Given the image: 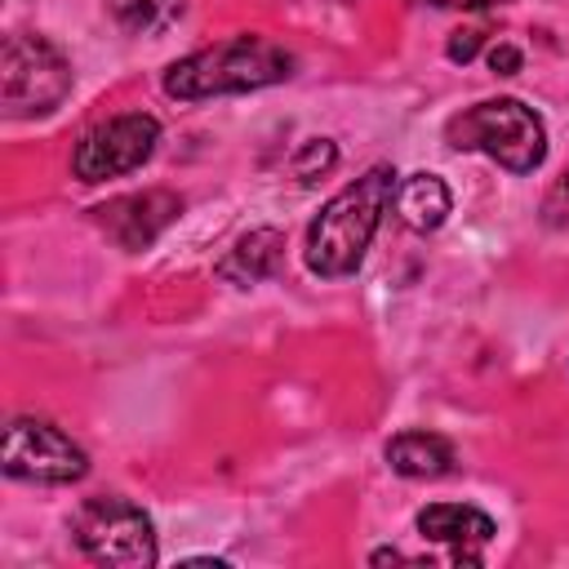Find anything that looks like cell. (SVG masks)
Returning a JSON list of instances; mask_svg holds the SVG:
<instances>
[{
    "mask_svg": "<svg viewBox=\"0 0 569 569\" xmlns=\"http://www.w3.org/2000/svg\"><path fill=\"white\" fill-rule=\"evenodd\" d=\"M107 9L129 36H160L182 18V0H107Z\"/></svg>",
    "mask_w": 569,
    "mask_h": 569,
    "instance_id": "obj_13",
    "label": "cell"
},
{
    "mask_svg": "<svg viewBox=\"0 0 569 569\" xmlns=\"http://www.w3.org/2000/svg\"><path fill=\"white\" fill-rule=\"evenodd\" d=\"M520 62H525V58H520V49H516V44H493V49H489V67H493L498 76H516V71H520Z\"/></svg>",
    "mask_w": 569,
    "mask_h": 569,
    "instance_id": "obj_17",
    "label": "cell"
},
{
    "mask_svg": "<svg viewBox=\"0 0 569 569\" xmlns=\"http://www.w3.org/2000/svg\"><path fill=\"white\" fill-rule=\"evenodd\" d=\"M71 533L80 542V551L93 560V565H111V569H147L156 565V529H151V516L120 498V493H102V498H89L80 502L76 520H71Z\"/></svg>",
    "mask_w": 569,
    "mask_h": 569,
    "instance_id": "obj_4",
    "label": "cell"
},
{
    "mask_svg": "<svg viewBox=\"0 0 569 569\" xmlns=\"http://www.w3.org/2000/svg\"><path fill=\"white\" fill-rule=\"evenodd\" d=\"M280 258H284V236H280L276 227H253V231L240 236V240L231 244V253L218 262V276H222L227 284L249 289V284L276 276Z\"/></svg>",
    "mask_w": 569,
    "mask_h": 569,
    "instance_id": "obj_10",
    "label": "cell"
},
{
    "mask_svg": "<svg viewBox=\"0 0 569 569\" xmlns=\"http://www.w3.org/2000/svg\"><path fill=\"white\" fill-rule=\"evenodd\" d=\"M178 213H182V200L173 191H133V196H116V200L98 204L93 222L120 249H147Z\"/></svg>",
    "mask_w": 569,
    "mask_h": 569,
    "instance_id": "obj_8",
    "label": "cell"
},
{
    "mask_svg": "<svg viewBox=\"0 0 569 569\" xmlns=\"http://www.w3.org/2000/svg\"><path fill=\"white\" fill-rule=\"evenodd\" d=\"M156 142H160L156 116L124 111V116H111V120L93 124L76 142L71 169H76L80 182H107V178H120V173H133L138 164H147Z\"/></svg>",
    "mask_w": 569,
    "mask_h": 569,
    "instance_id": "obj_7",
    "label": "cell"
},
{
    "mask_svg": "<svg viewBox=\"0 0 569 569\" xmlns=\"http://www.w3.org/2000/svg\"><path fill=\"white\" fill-rule=\"evenodd\" d=\"M396 169L391 164H373L365 169L356 182H347L311 222L307 231V267L325 280L351 276L365 262V249L396 196Z\"/></svg>",
    "mask_w": 569,
    "mask_h": 569,
    "instance_id": "obj_1",
    "label": "cell"
},
{
    "mask_svg": "<svg viewBox=\"0 0 569 569\" xmlns=\"http://www.w3.org/2000/svg\"><path fill=\"white\" fill-rule=\"evenodd\" d=\"M293 76V53L267 36H236L213 49L187 53L164 71V93L196 102L218 93H249Z\"/></svg>",
    "mask_w": 569,
    "mask_h": 569,
    "instance_id": "obj_2",
    "label": "cell"
},
{
    "mask_svg": "<svg viewBox=\"0 0 569 569\" xmlns=\"http://www.w3.org/2000/svg\"><path fill=\"white\" fill-rule=\"evenodd\" d=\"M413 525H418V533H422L427 542L453 547V560H458V565H480V560H485L480 547L498 533L493 520H489L480 507H467V502H431V507L418 511Z\"/></svg>",
    "mask_w": 569,
    "mask_h": 569,
    "instance_id": "obj_9",
    "label": "cell"
},
{
    "mask_svg": "<svg viewBox=\"0 0 569 569\" xmlns=\"http://www.w3.org/2000/svg\"><path fill=\"white\" fill-rule=\"evenodd\" d=\"M4 471L13 480L71 485V480H84L89 453L44 418H13L4 427Z\"/></svg>",
    "mask_w": 569,
    "mask_h": 569,
    "instance_id": "obj_6",
    "label": "cell"
},
{
    "mask_svg": "<svg viewBox=\"0 0 569 569\" xmlns=\"http://www.w3.org/2000/svg\"><path fill=\"white\" fill-rule=\"evenodd\" d=\"M391 204H396V218H400L409 231H436V227L449 218L453 196H449L445 178H436V173H409V178L396 182Z\"/></svg>",
    "mask_w": 569,
    "mask_h": 569,
    "instance_id": "obj_11",
    "label": "cell"
},
{
    "mask_svg": "<svg viewBox=\"0 0 569 569\" xmlns=\"http://www.w3.org/2000/svg\"><path fill=\"white\" fill-rule=\"evenodd\" d=\"M333 160H338L333 142H329V138H311V142H302V151L293 156V173H298L302 182H311V178L329 173V169H333Z\"/></svg>",
    "mask_w": 569,
    "mask_h": 569,
    "instance_id": "obj_14",
    "label": "cell"
},
{
    "mask_svg": "<svg viewBox=\"0 0 569 569\" xmlns=\"http://www.w3.org/2000/svg\"><path fill=\"white\" fill-rule=\"evenodd\" d=\"M542 213H547V227L569 222V173H560V178H556V187H551V191H547V200H542Z\"/></svg>",
    "mask_w": 569,
    "mask_h": 569,
    "instance_id": "obj_15",
    "label": "cell"
},
{
    "mask_svg": "<svg viewBox=\"0 0 569 569\" xmlns=\"http://www.w3.org/2000/svg\"><path fill=\"white\" fill-rule=\"evenodd\" d=\"M480 44H485V31L480 27H467V31H453L449 36V49L445 53H449V62H471Z\"/></svg>",
    "mask_w": 569,
    "mask_h": 569,
    "instance_id": "obj_16",
    "label": "cell"
},
{
    "mask_svg": "<svg viewBox=\"0 0 569 569\" xmlns=\"http://www.w3.org/2000/svg\"><path fill=\"white\" fill-rule=\"evenodd\" d=\"M71 93V62L44 36L18 31L0 49V107L4 116H44Z\"/></svg>",
    "mask_w": 569,
    "mask_h": 569,
    "instance_id": "obj_5",
    "label": "cell"
},
{
    "mask_svg": "<svg viewBox=\"0 0 569 569\" xmlns=\"http://www.w3.org/2000/svg\"><path fill=\"white\" fill-rule=\"evenodd\" d=\"M449 147L458 151H485L511 173H533L547 160V129L533 107L520 98H489L467 111H458L445 124Z\"/></svg>",
    "mask_w": 569,
    "mask_h": 569,
    "instance_id": "obj_3",
    "label": "cell"
},
{
    "mask_svg": "<svg viewBox=\"0 0 569 569\" xmlns=\"http://www.w3.org/2000/svg\"><path fill=\"white\" fill-rule=\"evenodd\" d=\"M422 4H436V9H489V4H502V0H422Z\"/></svg>",
    "mask_w": 569,
    "mask_h": 569,
    "instance_id": "obj_18",
    "label": "cell"
},
{
    "mask_svg": "<svg viewBox=\"0 0 569 569\" xmlns=\"http://www.w3.org/2000/svg\"><path fill=\"white\" fill-rule=\"evenodd\" d=\"M387 467L409 480H440L453 471V445L436 431H400L387 445Z\"/></svg>",
    "mask_w": 569,
    "mask_h": 569,
    "instance_id": "obj_12",
    "label": "cell"
}]
</instances>
